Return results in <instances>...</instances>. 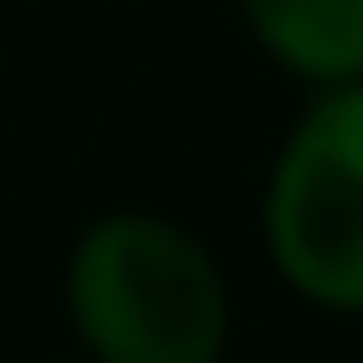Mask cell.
<instances>
[{
    "mask_svg": "<svg viewBox=\"0 0 363 363\" xmlns=\"http://www.w3.org/2000/svg\"><path fill=\"white\" fill-rule=\"evenodd\" d=\"M67 334L89 363H230V274L163 208H104L60 267Z\"/></svg>",
    "mask_w": 363,
    "mask_h": 363,
    "instance_id": "1",
    "label": "cell"
},
{
    "mask_svg": "<svg viewBox=\"0 0 363 363\" xmlns=\"http://www.w3.org/2000/svg\"><path fill=\"white\" fill-rule=\"evenodd\" d=\"M74 363H89V356H74Z\"/></svg>",
    "mask_w": 363,
    "mask_h": 363,
    "instance_id": "4",
    "label": "cell"
},
{
    "mask_svg": "<svg viewBox=\"0 0 363 363\" xmlns=\"http://www.w3.org/2000/svg\"><path fill=\"white\" fill-rule=\"evenodd\" d=\"M259 245L289 296L363 319V82L304 89L259 186Z\"/></svg>",
    "mask_w": 363,
    "mask_h": 363,
    "instance_id": "2",
    "label": "cell"
},
{
    "mask_svg": "<svg viewBox=\"0 0 363 363\" xmlns=\"http://www.w3.org/2000/svg\"><path fill=\"white\" fill-rule=\"evenodd\" d=\"M238 23L296 89L363 82V0H238Z\"/></svg>",
    "mask_w": 363,
    "mask_h": 363,
    "instance_id": "3",
    "label": "cell"
}]
</instances>
